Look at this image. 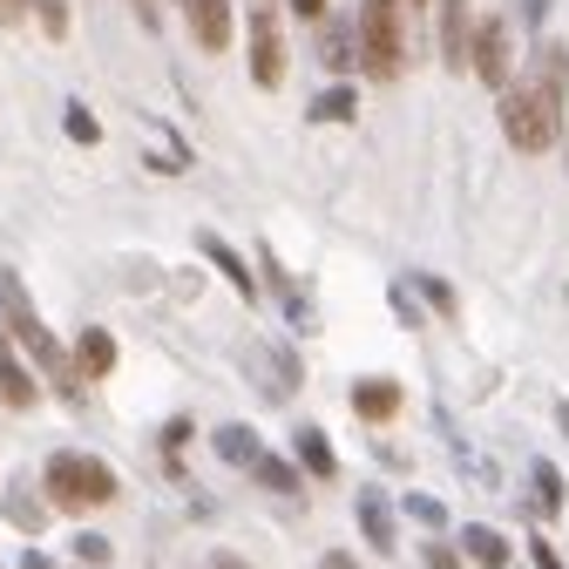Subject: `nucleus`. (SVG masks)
<instances>
[{
	"mask_svg": "<svg viewBox=\"0 0 569 569\" xmlns=\"http://www.w3.org/2000/svg\"><path fill=\"white\" fill-rule=\"evenodd\" d=\"M183 14H190V34H197L203 54L231 48V0H183Z\"/></svg>",
	"mask_w": 569,
	"mask_h": 569,
	"instance_id": "6e6552de",
	"label": "nucleus"
},
{
	"mask_svg": "<svg viewBox=\"0 0 569 569\" xmlns=\"http://www.w3.org/2000/svg\"><path fill=\"white\" fill-rule=\"evenodd\" d=\"M299 461H306V475H319V481H332V475H339L332 441L319 435V427H299Z\"/></svg>",
	"mask_w": 569,
	"mask_h": 569,
	"instance_id": "dca6fc26",
	"label": "nucleus"
},
{
	"mask_svg": "<svg viewBox=\"0 0 569 569\" xmlns=\"http://www.w3.org/2000/svg\"><path fill=\"white\" fill-rule=\"evenodd\" d=\"M251 367H264V387H271V393H292V360H284L278 346H258Z\"/></svg>",
	"mask_w": 569,
	"mask_h": 569,
	"instance_id": "a211bd4d",
	"label": "nucleus"
},
{
	"mask_svg": "<svg viewBox=\"0 0 569 569\" xmlns=\"http://www.w3.org/2000/svg\"><path fill=\"white\" fill-rule=\"evenodd\" d=\"M427 569H461V556L448 542H427Z\"/></svg>",
	"mask_w": 569,
	"mask_h": 569,
	"instance_id": "bb28decb",
	"label": "nucleus"
},
{
	"mask_svg": "<svg viewBox=\"0 0 569 569\" xmlns=\"http://www.w3.org/2000/svg\"><path fill=\"white\" fill-rule=\"evenodd\" d=\"M68 360H76V380H102L116 367V332L109 326H82V339H76Z\"/></svg>",
	"mask_w": 569,
	"mask_h": 569,
	"instance_id": "9d476101",
	"label": "nucleus"
},
{
	"mask_svg": "<svg viewBox=\"0 0 569 569\" xmlns=\"http://www.w3.org/2000/svg\"><path fill=\"white\" fill-rule=\"evenodd\" d=\"M352 413L360 420H393L400 413V380H352Z\"/></svg>",
	"mask_w": 569,
	"mask_h": 569,
	"instance_id": "ddd939ff",
	"label": "nucleus"
},
{
	"mask_svg": "<svg viewBox=\"0 0 569 569\" xmlns=\"http://www.w3.org/2000/svg\"><path fill=\"white\" fill-rule=\"evenodd\" d=\"M251 8H271V0H251Z\"/></svg>",
	"mask_w": 569,
	"mask_h": 569,
	"instance_id": "f704fd0d",
	"label": "nucleus"
},
{
	"mask_svg": "<svg viewBox=\"0 0 569 569\" xmlns=\"http://www.w3.org/2000/svg\"><path fill=\"white\" fill-rule=\"evenodd\" d=\"M407 516H413V522H427V529H448V509L435 502V495H407Z\"/></svg>",
	"mask_w": 569,
	"mask_h": 569,
	"instance_id": "4be33fe9",
	"label": "nucleus"
},
{
	"mask_svg": "<svg viewBox=\"0 0 569 569\" xmlns=\"http://www.w3.org/2000/svg\"><path fill=\"white\" fill-rule=\"evenodd\" d=\"M529 556H536V569H569V562H562V556H556V549H549V542H542V536H536V542H529Z\"/></svg>",
	"mask_w": 569,
	"mask_h": 569,
	"instance_id": "cd10ccee",
	"label": "nucleus"
},
{
	"mask_svg": "<svg viewBox=\"0 0 569 569\" xmlns=\"http://www.w3.org/2000/svg\"><path fill=\"white\" fill-rule=\"evenodd\" d=\"M536 495H542V509H549V516L562 509V475H556L549 461H536Z\"/></svg>",
	"mask_w": 569,
	"mask_h": 569,
	"instance_id": "5701e85b",
	"label": "nucleus"
},
{
	"mask_svg": "<svg viewBox=\"0 0 569 569\" xmlns=\"http://www.w3.org/2000/svg\"><path fill=\"white\" fill-rule=\"evenodd\" d=\"M210 569H244V562H238V556H218V562H210Z\"/></svg>",
	"mask_w": 569,
	"mask_h": 569,
	"instance_id": "473e14b6",
	"label": "nucleus"
},
{
	"mask_svg": "<svg viewBox=\"0 0 569 569\" xmlns=\"http://www.w3.org/2000/svg\"><path fill=\"white\" fill-rule=\"evenodd\" d=\"M441 61L455 68V76H468V61H475V14H468V0H441Z\"/></svg>",
	"mask_w": 569,
	"mask_h": 569,
	"instance_id": "423d86ee",
	"label": "nucleus"
},
{
	"mask_svg": "<svg viewBox=\"0 0 569 569\" xmlns=\"http://www.w3.org/2000/svg\"><path fill=\"white\" fill-rule=\"evenodd\" d=\"M319 569H360V562H352V556H339V549H332V556H319Z\"/></svg>",
	"mask_w": 569,
	"mask_h": 569,
	"instance_id": "c756f323",
	"label": "nucleus"
},
{
	"mask_svg": "<svg viewBox=\"0 0 569 569\" xmlns=\"http://www.w3.org/2000/svg\"><path fill=\"white\" fill-rule=\"evenodd\" d=\"M556 420H562V435H569V407H556Z\"/></svg>",
	"mask_w": 569,
	"mask_h": 569,
	"instance_id": "72a5a7b5",
	"label": "nucleus"
},
{
	"mask_svg": "<svg viewBox=\"0 0 569 569\" xmlns=\"http://www.w3.org/2000/svg\"><path fill=\"white\" fill-rule=\"evenodd\" d=\"M393 319H400V326H413V319H420V306H413L407 284H393Z\"/></svg>",
	"mask_w": 569,
	"mask_h": 569,
	"instance_id": "a878e982",
	"label": "nucleus"
},
{
	"mask_svg": "<svg viewBox=\"0 0 569 569\" xmlns=\"http://www.w3.org/2000/svg\"><path fill=\"white\" fill-rule=\"evenodd\" d=\"M48 502L68 509V516H89V509L116 502L109 461H96V455H54V461H48Z\"/></svg>",
	"mask_w": 569,
	"mask_h": 569,
	"instance_id": "20e7f679",
	"label": "nucleus"
},
{
	"mask_svg": "<svg viewBox=\"0 0 569 569\" xmlns=\"http://www.w3.org/2000/svg\"><path fill=\"white\" fill-rule=\"evenodd\" d=\"M407 8H420V0H407Z\"/></svg>",
	"mask_w": 569,
	"mask_h": 569,
	"instance_id": "c9c22d12",
	"label": "nucleus"
},
{
	"mask_svg": "<svg viewBox=\"0 0 569 569\" xmlns=\"http://www.w3.org/2000/svg\"><path fill=\"white\" fill-rule=\"evenodd\" d=\"M352 516H360V529H367V542H373L380 556H393V549H400V536H393V502H387V488H360V502H352Z\"/></svg>",
	"mask_w": 569,
	"mask_h": 569,
	"instance_id": "1a4fd4ad",
	"label": "nucleus"
},
{
	"mask_svg": "<svg viewBox=\"0 0 569 569\" xmlns=\"http://www.w3.org/2000/svg\"><path fill=\"white\" fill-rule=\"evenodd\" d=\"M292 8H299L306 21H319V14H326V0H292Z\"/></svg>",
	"mask_w": 569,
	"mask_h": 569,
	"instance_id": "7c9ffc66",
	"label": "nucleus"
},
{
	"mask_svg": "<svg viewBox=\"0 0 569 569\" xmlns=\"http://www.w3.org/2000/svg\"><path fill=\"white\" fill-rule=\"evenodd\" d=\"M197 251H203L210 264H218V271L238 284V299H258V278H251V264H244V258H238V251H231L218 231H197Z\"/></svg>",
	"mask_w": 569,
	"mask_h": 569,
	"instance_id": "f8f14e48",
	"label": "nucleus"
},
{
	"mask_svg": "<svg viewBox=\"0 0 569 569\" xmlns=\"http://www.w3.org/2000/svg\"><path fill=\"white\" fill-rule=\"evenodd\" d=\"M0 326L14 332V346H21V352H34V367H41L61 393H82L76 360H68V346L34 319V306H28V292H21V278H14V271H0Z\"/></svg>",
	"mask_w": 569,
	"mask_h": 569,
	"instance_id": "f03ea898",
	"label": "nucleus"
},
{
	"mask_svg": "<svg viewBox=\"0 0 569 569\" xmlns=\"http://www.w3.org/2000/svg\"><path fill=\"white\" fill-rule=\"evenodd\" d=\"M76 556H82V569H102L109 562V542L102 536H76Z\"/></svg>",
	"mask_w": 569,
	"mask_h": 569,
	"instance_id": "393cba45",
	"label": "nucleus"
},
{
	"mask_svg": "<svg viewBox=\"0 0 569 569\" xmlns=\"http://www.w3.org/2000/svg\"><path fill=\"white\" fill-rule=\"evenodd\" d=\"M218 455L231 461V468H258V435H251V427H218Z\"/></svg>",
	"mask_w": 569,
	"mask_h": 569,
	"instance_id": "f3484780",
	"label": "nucleus"
},
{
	"mask_svg": "<svg viewBox=\"0 0 569 569\" xmlns=\"http://www.w3.org/2000/svg\"><path fill=\"white\" fill-rule=\"evenodd\" d=\"M0 400H8V407H34V373L21 367L8 326H0Z\"/></svg>",
	"mask_w": 569,
	"mask_h": 569,
	"instance_id": "9b49d317",
	"label": "nucleus"
},
{
	"mask_svg": "<svg viewBox=\"0 0 569 569\" xmlns=\"http://www.w3.org/2000/svg\"><path fill=\"white\" fill-rule=\"evenodd\" d=\"M562 102H569V48L549 41L536 76L502 89V136L516 142L522 157H542L549 142L562 136Z\"/></svg>",
	"mask_w": 569,
	"mask_h": 569,
	"instance_id": "f257e3e1",
	"label": "nucleus"
},
{
	"mask_svg": "<svg viewBox=\"0 0 569 569\" xmlns=\"http://www.w3.org/2000/svg\"><path fill=\"white\" fill-rule=\"evenodd\" d=\"M360 61L373 82L407 68V0H360Z\"/></svg>",
	"mask_w": 569,
	"mask_h": 569,
	"instance_id": "7ed1b4c3",
	"label": "nucleus"
},
{
	"mask_svg": "<svg viewBox=\"0 0 569 569\" xmlns=\"http://www.w3.org/2000/svg\"><path fill=\"white\" fill-rule=\"evenodd\" d=\"M21 569H54V562H48V556H34V549H28V556H21Z\"/></svg>",
	"mask_w": 569,
	"mask_h": 569,
	"instance_id": "2f4dec72",
	"label": "nucleus"
},
{
	"mask_svg": "<svg viewBox=\"0 0 569 569\" xmlns=\"http://www.w3.org/2000/svg\"><path fill=\"white\" fill-rule=\"evenodd\" d=\"M420 292L435 299V312H461V306H455V284H448V278H420Z\"/></svg>",
	"mask_w": 569,
	"mask_h": 569,
	"instance_id": "b1692460",
	"label": "nucleus"
},
{
	"mask_svg": "<svg viewBox=\"0 0 569 569\" xmlns=\"http://www.w3.org/2000/svg\"><path fill=\"white\" fill-rule=\"evenodd\" d=\"M61 122H68V136H76L82 150H89V142H102V129H96V116H89L82 102H68V109H61Z\"/></svg>",
	"mask_w": 569,
	"mask_h": 569,
	"instance_id": "412c9836",
	"label": "nucleus"
},
{
	"mask_svg": "<svg viewBox=\"0 0 569 569\" xmlns=\"http://www.w3.org/2000/svg\"><path fill=\"white\" fill-rule=\"evenodd\" d=\"M352 34H360V28H339V21L326 28V41H319V48H326V61H332V68H346L352 54H360V41H352Z\"/></svg>",
	"mask_w": 569,
	"mask_h": 569,
	"instance_id": "6ab92c4d",
	"label": "nucleus"
},
{
	"mask_svg": "<svg viewBox=\"0 0 569 569\" xmlns=\"http://www.w3.org/2000/svg\"><path fill=\"white\" fill-rule=\"evenodd\" d=\"M28 21V0H0V28H21Z\"/></svg>",
	"mask_w": 569,
	"mask_h": 569,
	"instance_id": "c85d7f7f",
	"label": "nucleus"
},
{
	"mask_svg": "<svg viewBox=\"0 0 569 569\" xmlns=\"http://www.w3.org/2000/svg\"><path fill=\"white\" fill-rule=\"evenodd\" d=\"M251 82L258 89H278L284 82V34H278V14L271 8H251Z\"/></svg>",
	"mask_w": 569,
	"mask_h": 569,
	"instance_id": "39448f33",
	"label": "nucleus"
},
{
	"mask_svg": "<svg viewBox=\"0 0 569 569\" xmlns=\"http://www.w3.org/2000/svg\"><path fill=\"white\" fill-rule=\"evenodd\" d=\"M251 475H258L264 488H278V495H292V488H299V475H292V468H284L278 455H258V468H251Z\"/></svg>",
	"mask_w": 569,
	"mask_h": 569,
	"instance_id": "aec40b11",
	"label": "nucleus"
},
{
	"mask_svg": "<svg viewBox=\"0 0 569 569\" xmlns=\"http://www.w3.org/2000/svg\"><path fill=\"white\" fill-rule=\"evenodd\" d=\"M352 116H360V89H346V82L326 89V96L306 109V122H352Z\"/></svg>",
	"mask_w": 569,
	"mask_h": 569,
	"instance_id": "2eb2a0df",
	"label": "nucleus"
},
{
	"mask_svg": "<svg viewBox=\"0 0 569 569\" xmlns=\"http://www.w3.org/2000/svg\"><path fill=\"white\" fill-rule=\"evenodd\" d=\"M475 76L488 89H509V21H481L475 28Z\"/></svg>",
	"mask_w": 569,
	"mask_h": 569,
	"instance_id": "0eeeda50",
	"label": "nucleus"
},
{
	"mask_svg": "<svg viewBox=\"0 0 569 569\" xmlns=\"http://www.w3.org/2000/svg\"><path fill=\"white\" fill-rule=\"evenodd\" d=\"M461 549L475 556V569H509V542L495 536V529H481V522H468V536H461Z\"/></svg>",
	"mask_w": 569,
	"mask_h": 569,
	"instance_id": "4468645a",
	"label": "nucleus"
}]
</instances>
